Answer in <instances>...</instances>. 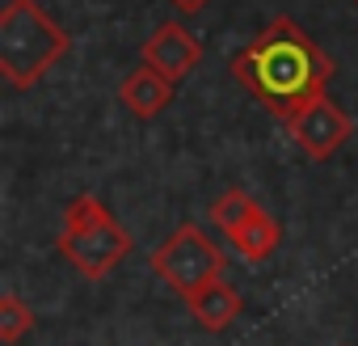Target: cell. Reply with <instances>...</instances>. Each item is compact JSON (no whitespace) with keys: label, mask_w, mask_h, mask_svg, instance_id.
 Segmentation results:
<instances>
[{"label":"cell","mask_w":358,"mask_h":346,"mask_svg":"<svg viewBox=\"0 0 358 346\" xmlns=\"http://www.w3.org/2000/svg\"><path fill=\"white\" fill-rule=\"evenodd\" d=\"M228 72L278 118L291 123L333 81V60L299 30L291 18H270L257 39L228 60Z\"/></svg>","instance_id":"cell-1"},{"label":"cell","mask_w":358,"mask_h":346,"mask_svg":"<svg viewBox=\"0 0 358 346\" xmlns=\"http://www.w3.org/2000/svg\"><path fill=\"white\" fill-rule=\"evenodd\" d=\"M68 30L38 0H9L0 9V76L13 89H34L68 55Z\"/></svg>","instance_id":"cell-2"},{"label":"cell","mask_w":358,"mask_h":346,"mask_svg":"<svg viewBox=\"0 0 358 346\" xmlns=\"http://www.w3.org/2000/svg\"><path fill=\"white\" fill-rule=\"evenodd\" d=\"M55 249L76 266L85 279H106L127 254H131V233L110 216V207L93 195H76L64 212V228Z\"/></svg>","instance_id":"cell-3"},{"label":"cell","mask_w":358,"mask_h":346,"mask_svg":"<svg viewBox=\"0 0 358 346\" xmlns=\"http://www.w3.org/2000/svg\"><path fill=\"white\" fill-rule=\"evenodd\" d=\"M152 270L182 300H190L203 287H211L215 279H224V254L203 228L182 224L177 233H169V241H160L152 249Z\"/></svg>","instance_id":"cell-4"},{"label":"cell","mask_w":358,"mask_h":346,"mask_svg":"<svg viewBox=\"0 0 358 346\" xmlns=\"http://www.w3.org/2000/svg\"><path fill=\"white\" fill-rule=\"evenodd\" d=\"M295 148L312 160H329L337 156V148H345V139L354 135V118L333 102V97H316L308 110H299L291 123H287Z\"/></svg>","instance_id":"cell-5"},{"label":"cell","mask_w":358,"mask_h":346,"mask_svg":"<svg viewBox=\"0 0 358 346\" xmlns=\"http://www.w3.org/2000/svg\"><path fill=\"white\" fill-rule=\"evenodd\" d=\"M139 60L177 85V81H186V76L199 68V60H203V43H199L182 22H160V26L148 34Z\"/></svg>","instance_id":"cell-6"},{"label":"cell","mask_w":358,"mask_h":346,"mask_svg":"<svg viewBox=\"0 0 358 346\" xmlns=\"http://www.w3.org/2000/svg\"><path fill=\"white\" fill-rule=\"evenodd\" d=\"M118 97H122V106H127L135 118H156V114L173 102V81L160 76L156 68L139 64V68L118 85Z\"/></svg>","instance_id":"cell-7"},{"label":"cell","mask_w":358,"mask_h":346,"mask_svg":"<svg viewBox=\"0 0 358 346\" xmlns=\"http://www.w3.org/2000/svg\"><path fill=\"white\" fill-rule=\"evenodd\" d=\"M186 308H190V317L203 325V329H211V333H220V329H228L236 317H241V308H245V300H241V291L232 287V283H224V279H215L211 287H203L199 296H190L186 300Z\"/></svg>","instance_id":"cell-8"},{"label":"cell","mask_w":358,"mask_h":346,"mask_svg":"<svg viewBox=\"0 0 358 346\" xmlns=\"http://www.w3.org/2000/svg\"><path fill=\"white\" fill-rule=\"evenodd\" d=\"M232 249L245 258V262H266L278 245H282V224L270 216V212H257L249 224H241L236 233H228Z\"/></svg>","instance_id":"cell-9"},{"label":"cell","mask_w":358,"mask_h":346,"mask_svg":"<svg viewBox=\"0 0 358 346\" xmlns=\"http://www.w3.org/2000/svg\"><path fill=\"white\" fill-rule=\"evenodd\" d=\"M257 212H262V207H257L253 195H245V191H228V195H220V199L211 203V224L228 237V233H236L241 224H249Z\"/></svg>","instance_id":"cell-10"},{"label":"cell","mask_w":358,"mask_h":346,"mask_svg":"<svg viewBox=\"0 0 358 346\" xmlns=\"http://www.w3.org/2000/svg\"><path fill=\"white\" fill-rule=\"evenodd\" d=\"M30 329H34V312H30L17 296H5V300H0V342H5V346H17Z\"/></svg>","instance_id":"cell-11"},{"label":"cell","mask_w":358,"mask_h":346,"mask_svg":"<svg viewBox=\"0 0 358 346\" xmlns=\"http://www.w3.org/2000/svg\"><path fill=\"white\" fill-rule=\"evenodd\" d=\"M169 5H173L177 13H186V18H190V13H203L211 0H169Z\"/></svg>","instance_id":"cell-12"},{"label":"cell","mask_w":358,"mask_h":346,"mask_svg":"<svg viewBox=\"0 0 358 346\" xmlns=\"http://www.w3.org/2000/svg\"><path fill=\"white\" fill-rule=\"evenodd\" d=\"M354 5H358V0H354Z\"/></svg>","instance_id":"cell-13"}]
</instances>
